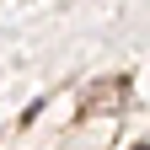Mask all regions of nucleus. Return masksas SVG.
<instances>
[{"label": "nucleus", "mask_w": 150, "mask_h": 150, "mask_svg": "<svg viewBox=\"0 0 150 150\" xmlns=\"http://www.w3.org/2000/svg\"><path fill=\"white\" fill-rule=\"evenodd\" d=\"M134 150H150V145H134Z\"/></svg>", "instance_id": "f257e3e1"}]
</instances>
